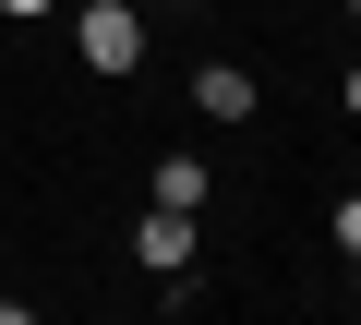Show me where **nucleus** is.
I'll use <instances>...</instances> for the list:
<instances>
[{
  "instance_id": "f257e3e1",
  "label": "nucleus",
  "mask_w": 361,
  "mask_h": 325,
  "mask_svg": "<svg viewBox=\"0 0 361 325\" xmlns=\"http://www.w3.org/2000/svg\"><path fill=\"white\" fill-rule=\"evenodd\" d=\"M73 49H85V73L133 85V73H145V13H133V0H85V25H73Z\"/></svg>"
},
{
  "instance_id": "f03ea898",
  "label": "nucleus",
  "mask_w": 361,
  "mask_h": 325,
  "mask_svg": "<svg viewBox=\"0 0 361 325\" xmlns=\"http://www.w3.org/2000/svg\"><path fill=\"white\" fill-rule=\"evenodd\" d=\"M193 229H205L193 205H145V217H133V265H145V277H193Z\"/></svg>"
},
{
  "instance_id": "7ed1b4c3",
  "label": "nucleus",
  "mask_w": 361,
  "mask_h": 325,
  "mask_svg": "<svg viewBox=\"0 0 361 325\" xmlns=\"http://www.w3.org/2000/svg\"><path fill=\"white\" fill-rule=\"evenodd\" d=\"M193 109H205V121H253L265 97H253V73H241V61H205V73H193Z\"/></svg>"
},
{
  "instance_id": "20e7f679",
  "label": "nucleus",
  "mask_w": 361,
  "mask_h": 325,
  "mask_svg": "<svg viewBox=\"0 0 361 325\" xmlns=\"http://www.w3.org/2000/svg\"><path fill=\"white\" fill-rule=\"evenodd\" d=\"M145 193H157V205H193V217L217 205V181H205V157H157V181H145Z\"/></svg>"
},
{
  "instance_id": "39448f33",
  "label": "nucleus",
  "mask_w": 361,
  "mask_h": 325,
  "mask_svg": "<svg viewBox=\"0 0 361 325\" xmlns=\"http://www.w3.org/2000/svg\"><path fill=\"white\" fill-rule=\"evenodd\" d=\"M337 253H361V193H349V205H337Z\"/></svg>"
},
{
  "instance_id": "423d86ee",
  "label": "nucleus",
  "mask_w": 361,
  "mask_h": 325,
  "mask_svg": "<svg viewBox=\"0 0 361 325\" xmlns=\"http://www.w3.org/2000/svg\"><path fill=\"white\" fill-rule=\"evenodd\" d=\"M0 13H25V25H37V13H61V0H0Z\"/></svg>"
},
{
  "instance_id": "0eeeda50",
  "label": "nucleus",
  "mask_w": 361,
  "mask_h": 325,
  "mask_svg": "<svg viewBox=\"0 0 361 325\" xmlns=\"http://www.w3.org/2000/svg\"><path fill=\"white\" fill-rule=\"evenodd\" d=\"M337 97H349V121H361V73H349V85H337Z\"/></svg>"
},
{
  "instance_id": "6e6552de",
  "label": "nucleus",
  "mask_w": 361,
  "mask_h": 325,
  "mask_svg": "<svg viewBox=\"0 0 361 325\" xmlns=\"http://www.w3.org/2000/svg\"><path fill=\"white\" fill-rule=\"evenodd\" d=\"M349 289H361V253H349Z\"/></svg>"
},
{
  "instance_id": "1a4fd4ad",
  "label": "nucleus",
  "mask_w": 361,
  "mask_h": 325,
  "mask_svg": "<svg viewBox=\"0 0 361 325\" xmlns=\"http://www.w3.org/2000/svg\"><path fill=\"white\" fill-rule=\"evenodd\" d=\"M349 13H361V0H349Z\"/></svg>"
}]
</instances>
